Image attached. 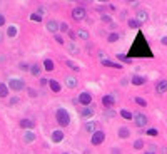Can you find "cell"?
<instances>
[{
	"label": "cell",
	"instance_id": "10",
	"mask_svg": "<svg viewBox=\"0 0 167 154\" xmlns=\"http://www.w3.org/2000/svg\"><path fill=\"white\" fill-rule=\"evenodd\" d=\"M156 91H157V94H166L167 92V80H159L157 86H156Z\"/></svg>",
	"mask_w": 167,
	"mask_h": 154
},
{
	"label": "cell",
	"instance_id": "17",
	"mask_svg": "<svg viewBox=\"0 0 167 154\" xmlns=\"http://www.w3.org/2000/svg\"><path fill=\"white\" fill-rule=\"evenodd\" d=\"M129 134H130V131H129L127 127H120V129H119V137H120V139H127Z\"/></svg>",
	"mask_w": 167,
	"mask_h": 154
},
{
	"label": "cell",
	"instance_id": "1",
	"mask_svg": "<svg viewBox=\"0 0 167 154\" xmlns=\"http://www.w3.org/2000/svg\"><path fill=\"white\" fill-rule=\"evenodd\" d=\"M130 59L134 57H147V59H152L154 57V54H152V50L149 47V42L146 40L144 37V34L139 30L135 38H134V42H132V45L129 49V54H127Z\"/></svg>",
	"mask_w": 167,
	"mask_h": 154
},
{
	"label": "cell",
	"instance_id": "45",
	"mask_svg": "<svg viewBox=\"0 0 167 154\" xmlns=\"http://www.w3.org/2000/svg\"><path fill=\"white\" fill-rule=\"evenodd\" d=\"M114 116H115L114 112H107V114H105V117H114Z\"/></svg>",
	"mask_w": 167,
	"mask_h": 154
},
{
	"label": "cell",
	"instance_id": "25",
	"mask_svg": "<svg viewBox=\"0 0 167 154\" xmlns=\"http://www.w3.org/2000/svg\"><path fill=\"white\" fill-rule=\"evenodd\" d=\"M85 129H87L90 134H94V132H95V122H87V124H85Z\"/></svg>",
	"mask_w": 167,
	"mask_h": 154
},
{
	"label": "cell",
	"instance_id": "26",
	"mask_svg": "<svg viewBox=\"0 0 167 154\" xmlns=\"http://www.w3.org/2000/svg\"><path fill=\"white\" fill-rule=\"evenodd\" d=\"M120 116H122L124 119H134V114H132V112H129V111H125V109H124V111H120Z\"/></svg>",
	"mask_w": 167,
	"mask_h": 154
},
{
	"label": "cell",
	"instance_id": "42",
	"mask_svg": "<svg viewBox=\"0 0 167 154\" xmlns=\"http://www.w3.org/2000/svg\"><path fill=\"white\" fill-rule=\"evenodd\" d=\"M3 24H5V17H3V15H2V14H0V27H2V25H3Z\"/></svg>",
	"mask_w": 167,
	"mask_h": 154
},
{
	"label": "cell",
	"instance_id": "3",
	"mask_svg": "<svg viewBox=\"0 0 167 154\" xmlns=\"http://www.w3.org/2000/svg\"><path fill=\"white\" fill-rule=\"evenodd\" d=\"M7 86H9L10 91H15V92H19V91H22V89L25 87V82H23L22 79H10Z\"/></svg>",
	"mask_w": 167,
	"mask_h": 154
},
{
	"label": "cell",
	"instance_id": "5",
	"mask_svg": "<svg viewBox=\"0 0 167 154\" xmlns=\"http://www.w3.org/2000/svg\"><path fill=\"white\" fill-rule=\"evenodd\" d=\"M72 19L77 20V22L85 19V10H84V7H75V9L72 10Z\"/></svg>",
	"mask_w": 167,
	"mask_h": 154
},
{
	"label": "cell",
	"instance_id": "9",
	"mask_svg": "<svg viewBox=\"0 0 167 154\" xmlns=\"http://www.w3.org/2000/svg\"><path fill=\"white\" fill-rule=\"evenodd\" d=\"M35 139H37V134H35V132H32V131H27V132L23 134V143H25V144L34 143Z\"/></svg>",
	"mask_w": 167,
	"mask_h": 154
},
{
	"label": "cell",
	"instance_id": "37",
	"mask_svg": "<svg viewBox=\"0 0 167 154\" xmlns=\"http://www.w3.org/2000/svg\"><path fill=\"white\" fill-rule=\"evenodd\" d=\"M102 22H107V24H110V22H112V19H110L109 15H102Z\"/></svg>",
	"mask_w": 167,
	"mask_h": 154
},
{
	"label": "cell",
	"instance_id": "36",
	"mask_svg": "<svg viewBox=\"0 0 167 154\" xmlns=\"http://www.w3.org/2000/svg\"><path fill=\"white\" fill-rule=\"evenodd\" d=\"M70 52H72V54H77V52H79V49L75 47L74 44H70Z\"/></svg>",
	"mask_w": 167,
	"mask_h": 154
},
{
	"label": "cell",
	"instance_id": "12",
	"mask_svg": "<svg viewBox=\"0 0 167 154\" xmlns=\"http://www.w3.org/2000/svg\"><path fill=\"white\" fill-rule=\"evenodd\" d=\"M52 141H54V143H62V141H64V132H62L60 129L54 131V132H52Z\"/></svg>",
	"mask_w": 167,
	"mask_h": 154
},
{
	"label": "cell",
	"instance_id": "4",
	"mask_svg": "<svg viewBox=\"0 0 167 154\" xmlns=\"http://www.w3.org/2000/svg\"><path fill=\"white\" fill-rule=\"evenodd\" d=\"M104 141H105V132H104V131H95V132L92 134V144L94 146L102 144Z\"/></svg>",
	"mask_w": 167,
	"mask_h": 154
},
{
	"label": "cell",
	"instance_id": "15",
	"mask_svg": "<svg viewBox=\"0 0 167 154\" xmlns=\"http://www.w3.org/2000/svg\"><path fill=\"white\" fill-rule=\"evenodd\" d=\"M102 66H105V67H110V69H122L120 64H115V62H112V60H107V59H102Z\"/></svg>",
	"mask_w": 167,
	"mask_h": 154
},
{
	"label": "cell",
	"instance_id": "44",
	"mask_svg": "<svg viewBox=\"0 0 167 154\" xmlns=\"http://www.w3.org/2000/svg\"><path fill=\"white\" fill-rule=\"evenodd\" d=\"M160 42H162L164 45H167V35H166V37H162V40H160Z\"/></svg>",
	"mask_w": 167,
	"mask_h": 154
},
{
	"label": "cell",
	"instance_id": "2",
	"mask_svg": "<svg viewBox=\"0 0 167 154\" xmlns=\"http://www.w3.org/2000/svg\"><path fill=\"white\" fill-rule=\"evenodd\" d=\"M55 119H57L59 126H62V127H67V126L70 124V116H69V112H67L64 107L57 109V112H55Z\"/></svg>",
	"mask_w": 167,
	"mask_h": 154
},
{
	"label": "cell",
	"instance_id": "24",
	"mask_svg": "<svg viewBox=\"0 0 167 154\" xmlns=\"http://www.w3.org/2000/svg\"><path fill=\"white\" fill-rule=\"evenodd\" d=\"M7 35H9V37H15V35H17V27L10 25L9 29H7Z\"/></svg>",
	"mask_w": 167,
	"mask_h": 154
},
{
	"label": "cell",
	"instance_id": "31",
	"mask_svg": "<svg viewBox=\"0 0 167 154\" xmlns=\"http://www.w3.org/2000/svg\"><path fill=\"white\" fill-rule=\"evenodd\" d=\"M107 40H109V42H117V40H119V34H115V32H114V34H110V35L107 37Z\"/></svg>",
	"mask_w": 167,
	"mask_h": 154
},
{
	"label": "cell",
	"instance_id": "8",
	"mask_svg": "<svg viewBox=\"0 0 167 154\" xmlns=\"http://www.w3.org/2000/svg\"><path fill=\"white\" fill-rule=\"evenodd\" d=\"M102 104H104L105 107H112L114 104H115V97H114V96H110V94L104 96V97H102Z\"/></svg>",
	"mask_w": 167,
	"mask_h": 154
},
{
	"label": "cell",
	"instance_id": "22",
	"mask_svg": "<svg viewBox=\"0 0 167 154\" xmlns=\"http://www.w3.org/2000/svg\"><path fill=\"white\" fill-rule=\"evenodd\" d=\"M129 27H130V29H139V27H140V22L135 20V19H130L129 20Z\"/></svg>",
	"mask_w": 167,
	"mask_h": 154
},
{
	"label": "cell",
	"instance_id": "20",
	"mask_svg": "<svg viewBox=\"0 0 167 154\" xmlns=\"http://www.w3.org/2000/svg\"><path fill=\"white\" fill-rule=\"evenodd\" d=\"M7 96H9V86L7 84H0V97L3 99Z\"/></svg>",
	"mask_w": 167,
	"mask_h": 154
},
{
	"label": "cell",
	"instance_id": "38",
	"mask_svg": "<svg viewBox=\"0 0 167 154\" xmlns=\"http://www.w3.org/2000/svg\"><path fill=\"white\" fill-rule=\"evenodd\" d=\"M20 69H22V70H30V67L25 64V62H22V64H20Z\"/></svg>",
	"mask_w": 167,
	"mask_h": 154
},
{
	"label": "cell",
	"instance_id": "13",
	"mask_svg": "<svg viewBox=\"0 0 167 154\" xmlns=\"http://www.w3.org/2000/svg\"><path fill=\"white\" fill-rule=\"evenodd\" d=\"M59 29H60V25L55 22V20H49V22H47V30H49V32L54 34V32H57Z\"/></svg>",
	"mask_w": 167,
	"mask_h": 154
},
{
	"label": "cell",
	"instance_id": "23",
	"mask_svg": "<svg viewBox=\"0 0 167 154\" xmlns=\"http://www.w3.org/2000/svg\"><path fill=\"white\" fill-rule=\"evenodd\" d=\"M137 17H139V22H146V20L149 19V15H147V12H144V10H140L137 14Z\"/></svg>",
	"mask_w": 167,
	"mask_h": 154
},
{
	"label": "cell",
	"instance_id": "49",
	"mask_svg": "<svg viewBox=\"0 0 167 154\" xmlns=\"http://www.w3.org/2000/svg\"><path fill=\"white\" fill-rule=\"evenodd\" d=\"M64 154H67V153H64Z\"/></svg>",
	"mask_w": 167,
	"mask_h": 154
},
{
	"label": "cell",
	"instance_id": "48",
	"mask_svg": "<svg viewBox=\"0 0 167 154\" xmlns=\"http://www.w3.org/2000/svg\"><path fill=\"white\" fill-rule=\"evenodd\" d=\"M0 38H2V35H0Z\"/></svg>",
	"mask_w": 167,
	"mask_h": 154
},
{
	"label": "cell",
	"instance_id": "40",
	"mask_svg": "<svg viewBox=\"0 0 167 154\" xmlns=\"http://www.w3.org/2000/svg\"><path fill=\"white\" fill-rule=\"evenodd\" d=\"M17 102H19V99H17V97H13V99H10V106H15Z\"/></svg>",
	"mask_w": 167,
	"mask_h": 154
},
{
	"label": "cell",
	"instance_id": "30",
	"mask_svg": "<svg viewBox=\"0 0 167 154\" xmlns=\"http://www.w3.org/2000/svg\"><path fill=\"white\" fill-rule=\"evenodd\" d=\"M135 102H137L139 106H142V107L147 106V101H146V99H142V97H135Z\"/></svg>",
	"mask_w": 167,
	"mask_h": 154
},
{
	"label": "cell",
	"instance_id": "21",
	"mask_svg": "<svg viewBox=\"0 0 167 154\" xmlns=\"http://www.w3.org/2000/svg\"><path fill=\"white\" fill-rule=\"evenodd\" d=\"M92 116H94V109H92V107H84L82 117H92Z\"/></svg>",
	"mask_w": 167,
	"mask_h": 154
},
{
	"label": "cell",
	"instance_id": "11",
	"mask_svg": "<svg viewBox=\"0 0 167 154\" xmlns=\"http://www.w3.org/2000/svg\"><path fill=\"white\" fill-rule=\"evenodd\" d=\"M20 127H23V129H34L35 127V121H32V119H22L20 121Z\"/></svg>",
	"mask_w": 167,
	"mask_h": 154
},
{
	"label": "cell",
	"instance_id": "6",
	"mask_svg": "<svg viewBox=\"0 0 167 154\" xmlns=\"http://www.w3.org/2000/svg\"><path fill=\"white\" fill-rule=\"evenodd\" d=\"M134 122H135L137 127H144V126L147 124V117L142 112H137V114H134Z\"/></svg>",
	"mask_w": 167,
	"mask_h": 154
},
{
	"label": "cell",
	"instance_id": "47",
	"mask_svg": "<svg viewBox=\"0 0 167 154\" xmlns=\"http://www.w3.org/2000/svg\"><path fill=\"white\" fill-rule=\"evenodd\" d=\"M144 154H154V153H144Z\"/></svg>",
	"mask_w": 167,
	"mask_h": 154
},
{
	"label": "cell",
	"instance_id": "33",
	"mask_svg": "<svg viewBox=\"0 0 167 154\" xmlns=\"http://www.w3.org/2000/svg\"><path fill=\"white\" fill-rule=\"evenodd\" d=\"M30 20H32V22H40V20H42V15H39V14H32V15H30Z\"/></svg>",
	"mask_w": 167,
	"mask_h": 154
},
{
	"label": "cell",
	"instance_id": "39",
	"mask_svg": "<svg viewBox=\"0 0 167 154\" xmlns=\"http://www.w3.org/2000/svg\"><path fill=\"white\" fill-rule=\"evenodd\" d=\"M55 40H57V44H64V42H65L64 37H60V35H55Z\"/></svg>",
	"mask_w": 167,
	"mask_h": 154
},
{
	"label": "cell",
	"instance_id": "43",
	"mask_svg": "<svg viewBox=\"0 0 167 154\" xmlns=\"http://www.w3.org/2000/svg\"><path fill=\"white\" fill-rule=\"evenodd\" d=\"M69 35H70V38H75V37H77V34H75V32H69Z\"/></svg>",
	"mask_w": 167,
	"mask_h": 154
},
{
	"label": "cell",
	"instance_id": "32",
	"mask_svg": "<svg viewBox=\"0 0 167 154\" xmlns=\"http://www.w3.org/2000/svg\"><path fill=\"white\" fill-rule=\"evenodd\" d=\"M65 64H67V66H69V67L72 69V70H79V66H77L75 62H72V60H67Z\"/></svg>",
	"mask_w": 167,
	"mask_h": 154
},
{
	"label": "cell",
	"instance_id": "46",
	"mask_svg": "<svg viewBox=\"0 0 167 154\" xmlns=\"http://www.w3.org/2000/svg\"><path fill=\"white\" fill-rule=\"evenodd\" d=\"M125 2H132V3H134V2H137V0H125Z\"/></svg>",
	"mask_w": 167,
	"mask_h": 154
},
{
	"label": "cell",
	"instance_id": "19",
	"mask_svg": "<svg viewBox=\"0 0 167 154\" xmlns=\"http://www.w3.org/2000/svg\"><path fill=\"white\" fill-rule=\"evenodd\" d=\"M44 69H45V70H54V69H55V66H54V60L45 59V60H44Z\"/></svg>",
	"mask_w": 167,
	"mask_h": 154
},
{
	"label": "cell",
	"instance_id": "7",
	"mask_svg": "<svg viewBox=\"0 0 167 154\" xmlns=\"http://www.w3.org/2000/svg\"><path fill=\"white\" fill-rule=\"evenodd\" d=\"M79 102L82 106H90V102H92V94H90V92H82L79 96Z\"/></svg>",
	"mask_w": 167,
	"mask_h": 154
},
{
	"label": "cell",
	"instance_id": "29",
	"mask_svg": "<svg viewBox=\"0 0 167 154\" xmlns=\"http://www.w3.org/2000/svg\"><path fill=\"white\" fill-rule=\"evenodd\" d=\"M77 37L84 38V40H87V38H89V34L85 32V30H79V32H77Z\"/></svg>",
	"mask_w": 167,
	"mask_h": 154
},
{
	"label": "cell",
	"instance_id": "27",
	"mask_svg": "<svg viewBox=\"0 0 167 154\" xmlns=\"http://www.w3.org/2000/svg\"><path fill=\"white\" fill-rule=\"evenodd\" d=\"M142 147H144V141H142V139H137V141L134 143V149H137V151H140Z\"/></svg>",
	"mask_w": 167,
	"mask_h": 154
},
{
	"label": "cell",
	"instance_id": "35",
	"mask_svg": "<svg viewBox=\"0 0 167 154\" xmlns=\"http://www.w3.org/2000/svg\"><path fill=\"white\" fill-rule=\"evenodd\" d=\"M60 30H62V32H69V25H67L65 22H64V24H60Z\"/></svg>",
	"mask_w": 167,
	"mask_h": 154
},
{
	"label": "cell",
	"instance_id": "41",
	"mask_svg": "<svg viewBox=\"0 0 167 154\" xmlns=\"http://www.w3.org/2000/svg\"><path fill=\"white\" fill-rule=\"evenodd\" d=\"M29 94H30V97H35V96H37V92H35L34 89H29Z\"/></svg>",
	"mask_w": 167,
	"mask_h": 154
},
{
	"label": "cell",
	"instance_id": "18",
	"mask_svg": "<svg viewBox=\"0 0 167 154\" xmlns=\"http://www.w3.org/2000/svg\"><path fill=\"white\" fill-rule=\"evenodd\" d=\"M65 84H67V87L74 89V87H77V79L75 77H67L65 79Z\"/></svg>",
	"mask_w": 167,
	"mask_h": 154
},
{
	"label": "cell",
	"instance_id": "14",
	"mask_svg": "<svg viewBox=\"0 0 167 154\" xmlns=\"http://www.w3.org/2000/svg\"><path fill=\"white\" fill-rule=\"evenodd\" d=\"M130 82H132L134 86H144V84H146V77H142V76H134L132 79H130Z\"/></svg>",
	"mask_w": 167,
	"mask_h": 154
},
{
	"label": "cell",
	"instance_id": "28",
	"mask_svg": "<svg viewBox=\"0 0 167 154\" xmlns=\"http://www.w3.org/2000/svg\"><path fill=\"white\" fill-rule=\"evenodd\" d=\"M30 72H32V76H39L40 74V67L39 66H32V67H30Z\"/></svg>",
	"mask_w": 167,
	"mask_h": 154
},
{
	"label": "cell",
	"instance_id": "16",
	"mask_svg": "<svg viewBox=\"0 0 167 154\" xmlns=\"http://www.w3.org/2000/svg\"><path fill=\"white\" fill-rule=\"evenodd\" d=\"M49 86H50V89H52L54 92H60V89H62V86H60L57 80H54V79H50L49 80Z\"/></svg>",
	"mask_w": 167,
	"mask_h": 154
},
{
	"label": "cell",
	"instance_id": "34",
	"mask_svg": "<svg viewBox=\"0 0 167 154\" xmlns=\"http://www.w3.org/2000/svg\"><path fill=\"white\" fill-rule=\"evenodd\" d=\"M159 132H157V129H149L147 131V136H150V137H156Z\"/></svg>",
	"mask_w": 167,
	"mask_h": 154
}]
</instances>
